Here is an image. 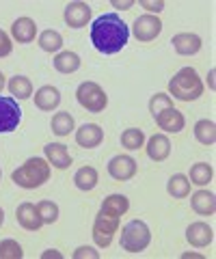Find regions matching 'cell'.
Returning <instances> with one entry per match:
<instances>
[{
    "label": "cell",
    "mask_w": 216,
    "mask_h": 259,
    "mask_svg": "<svg viewBox=\"0 0 216 259\" xmlns=\"http://www.w3.org/2000/svg\"><path fill=\"white\" fill-rule=\"evenodd\" d=\"M151 242V231L143 221H130L121 231V248L127 253H141Z\"/></svg>",
    "instance_id": "5b68a950"
},
{
    "label": "cell",
    "mask_w": 216,
    "mask_h": 259,
    "mask_svg": "<svg viewBox=\"0 0 216 259\" xmlns=\"http://www.w3.org/2000/svg\"><path fill=\"white\" fill-rule=\"evenodd\" d=\"M139 171V164L132 156H115L108 162V175L117 182H127L132 180Z\"/></svg>",
    "instance_id": "9c48e42d"
},
{
    "label": "cell",
    "mask_w": 216,
    "mask_h": 259,
    "mask_svg": "<svg viewBox=\"0 0 216 259\" xmlns=\"http://www.w3.org/2000/svg\"><path fill=\"white\" fill-rule=\"evenodd\" d=\"M104 141V130L95 123H84L76 132V143L84 149H93Z\"/></svg>",
    "instance_id": "9a60e30c"
},
{
    "label": "cell",
    "mask_w": 216,
    "mask_h": 259,
    "mask_svg": "<svg viewBox=\"0 0 216 259\" xmlns=\"http://www.w3.org/2000/svg\"><path fill=\"white\" fill-rule=\"evenodd\" d=\"M3 223H5V212H3V207H0V227H3Z\"/></svg>",
    "instance_id": "ab89813d"
},
{
    "label": "cell",
    "mask_w": 216,
    "mask_h": 259,
    "mask_svg": "<svg viewBox=\"0 0 216 259\" xmlns=\"http://www.w3.org/2000/svg\"><path fill=\"white\" fill-rule=\"evenodd\" d=\"M147 156L154 162H162L171 156V143L164 134H154L147 141Z\"/></svg>",
    "instance_id": "d6986e66"
},
{
    "label": "cell",
    "mask_w": 216,
    "mask_h": 259,
    "mask_svg": "<svg viewBox=\"0 0 216 259\" xmlns=\"http://www.w3.org/2000/svg\"><path fill=\"white\" fill-rule=\"evenodd\" d=\"M82 257H89V259H98L100 253L98 250H93L91 246H80L76 253H74V259H82Z\"/></svg>",
    "instance_id": "836d02e7"
},
{
    "label": "cell",
    "mask_w": 216,
    "mask_h": 259,
    "mask_svg": "<svg viewBox=\"0 0 216 259\" xmlns=\"http://www.w3.org/2000/svg\"><path fill=\"white\" fill-rule=\"evenodd\" d=\"M74 184H76L78 190H84V192L93 190L95 186H98V171H95L93 166H82V168H78L76 175H74Z\"/></svg>",
    "instance_id": "7402d4cb"
},
{
    "label": "cell",
    "mask_w": 216,
    "mask_h": 259,
    "mask_svg": "<svg viewBox=\"0 0 216 259\" xmlns=\"http://www.w3.org/2000/svg\"><path fill=\"white\" fill-rule=\"evenodd\" d=\"M13 50V44H11V37L7 35L5 30H0V59H5V56H9Z\"/></svg>",
    "instance_id": "d6a6232c"
},
{
    "label": "cell",
    "mask_w": 216,
    "mask_h": 259,
    "mask_svg": "<svg viewBox=\"0 0 216 259\" xmlns=\"http://www.w3.org/2000/svg\"><path fill=\"white\" fill-rule=\"evenodd\" d=\"M0 177H3V171H0Z\"/></svg>",
    "instance_id": "60d3db41"
},
{
    "label": "cell",
    "mask_w": 216,
    "mask_h": 259,
    "mask_svg": "<svg viewBox=\"0 0 216 259\" xmlns=\"http://www.w3.org/2000/svg\"><path fill=\"white\" fill-rule=\"evenodd\" d=\"M9 91L15 100H28L33 95V84L26 76H15L9 80Z\"/></svg>",
    "instance_id": "484cf974"
},
{
    "label": "cell",
    "mask_w": 216,
    "mask_h": 259,
    "mask_svg": "<svg viewBox=\"0 0 216 259\" xmlns=\"http://www.w3.org/2000/svg\"><path fill=\"white\" fill-rule=\"evenodd\" d=\"M80 63L82 61H80V56L76 52L65 50V52L57 54V59H54V69L61 71V74H74V71L80 69Z\"/></svg>",
    "instance_id": "44dd1931"
},
{
    "label": "cell",
    "mask_w": 216,
    "mask_h": 259,
    "mask_svg": "<svg viewBox=\"0 0 216 259\" xmlns=\"http://www.w3.org/2000/svg\"><path fill=\"white\" fill-rule=\"evenodd\" d=\"M127 207H130V201H127L125 194H110V197L104 199L100 214L95 216L93 223V240L100 248L110 246V242H113L119 229V221L127 212Z\"/></svg>",
    "instance_id": "7a4b0ae2"
},
{
    "label": "cell",
    "mask_w": 216,
    "mask_h": 259,
    "mask_svg": "<svg viewBox=\"0 0 216 259\" xmlns=\"http://www.w3.org/2000/svg\"><path fill=\"white\" fill-rule=\"evenodd\" d=\"M141 7L143 9H147L149 15H154V13H160L164 9V3L162 0H158V3H149V0H141Z\"/></svg>",
    "instance_id": "e575fe53"
},
{
    "label": "cell",
    "mask_w": 216,
    "mask_h": 259,
    "mask_svg": "<svg viewBox=\"0 0 216 259\" xmlns=\"http://www.w3.org/2000/svg\"><path fill=\"white\" fill-rule=\"evenodd\" d=\"M52 132L57 136H67L71 130H74V117L69 115V112H57V115L52 117Z\"/></svg>",
    "instance_id": "83f0119b"
},
{
    "label": "cell",
    "mask_w": 216,
    "mask_h": 259,
    "mask_svg": "<svg viewBox=\"0 0 216 259\" xmlns=\"http://www.w3.org/2000/svg\"><path fill=\"white\" fill-rule=\"evenodd\" d=\"M132 5H134L132 0H125V3H119V0H113V7H115V9H130Z\"/></svg>",
    "instance_id": "d590c367"
},
{
    "label": "cell",
    "mask_w": 216,
    "mask_h": 259,
    "mask_svg": "<svg viewBox=\"0 0 216 259\" xmlns=\"http://www.w3.org/2000/svg\"><path fill=\"white\" fill-rule=\"evenodd\" d=\"M41 257H44V259H50V257H54V259H61L63 255L59 253V250H54V248H50V250H46V253H44Z\"/></svg>",
    "instance_id": "8d00e7d4"
},
{
    "label": "cell",
    "mask_w": 216,
    "mask_h": 259,
    "mask_svg": "<svg viewBox=\"0 0 216 259\" xmlns=\"http://www.w3.org/2000/svg\"><path fill=\"white\" fill-rule=\"evenodd\" d=\"M61 104V93H59V89L57 87H52V84H46L41 87L39 91L35 93V106L39 110H46V112H50L54 110Z\"/></svg>",
    "instance_id": "e0dca14e"
},
{
    "label": "cell",
    "mask_w": 216,
    "mask_h": 259,
    "mask_svg": "<svg viewBox=\"0 0 216 259\" xmlns=\"http://www.w3.org/2000/svg\"><path fill=\"white\" fill-rule=\"evenodd\" d=\"M173 44V50L182 54V56H193L201 50V37L195 35V32H180V35H175L171 39Z\"/></svg>",
    "instance_id": "5bb4252c"
},
{
    "label": "cell",
    "mask_w": 216,
    "mask_h": 259,
    "mask_svg": "<svg viewBox=\"0 0 216 259\" xmlns=\"http://www.w3.org/2000/svg\"><path fill=\"white\" fill-rule=\"evenodd\" d=\"M37 209H39V216H41L44 225H52L59 221V205L52 203V201H41L37 205Z\"/></svg>",
    "instance_id": "f546056e"
},
{
    "label": "cell",
    "mask_w": 216,
    "mask_h": 259,
    "mask_svg": "<svg viewBox=\"0 0 216 259\" xmlns=\"http://www.w3.org/2000/svg\"><path fill=\"white\" fill-rule=\"evenodd\" d=\"M15 218H18L22 229H26V231H39L41 229V225H44L37 205L28 203V201L26 203H22V205H18V209H15Z\"/></svg>",
    "instance_id": "30bf717a"
},
{
    "label": "cell",
    "mask_w": 216,
    "mask_h": 259,
    "mask_svg": "<svg viewBox=\"0 0 216 259\" xmlns=\"http://www.w3.org/2000/svg\"><path fill=\"white\" fill-rule=\"evenodd\" d=\"M127 37H130V28L117 13H104L91 24V44L102 54L121 52L127 44Z\"/></svg>",
    "instance_id": "6da1fadb"
},
{
    "label": "cell",
    "mask_w": 216,
    "mask_h": 259,
    "mask_svg": "<svg viewBox=\"0 0 216 259\" xmlns=\"http://www.w3.org/2000/svg\"><path fill=\"white\" fill-rule=\"evenodd\" d=\"M91 20V7L87 3H69L65 7V22L71 28H84Z\"/></svg>",
    "instance_id": "4fadbf2b"
},
{
    "label": "cell",
    "mask_w": 216,
    "mask_h": 259,
    "mask_svg": "<svg viewBox=\"0 0 216 259\" xmlns=\"http://www.w3.org/2000/svg\"><path fill=\"white\" fill-rule=\"evenodd\" d=\"M11 35L18 44H30L37 35V24L30 18H18L11 26Z\"/></svg>",
    "instance_id": "ac0fdd59"
},
{
    "label": "cell",
    "mask_w": 216,
    "mask_h": 259,
    "mask_svg": "<svg viewBox=\"0 0 216 259\" xmlns=\"http://www.w3.org/2000/svg\"><path fill=\"white\" fill-rule=\"evenodd\" d=\"M134 37L139 39V41L147 44V41H154V39L162 32V22H160L158 15H141V18L134 20Z\"/></svg>",
    "instance_id": "ba28073f"
},
{
    "label": "cell",
    "mask_w": 216,
    "mask_h": 259,
    "mask_svg": "<svg viewBox=\"0 0 216 259\" xmlns=\"http://www.w3.org/2000/svg\"><path fill=\"white\" fill-rule=\"evenodd\" d=\"M166 190H169V194L173 199H186L188 194H190V182H188V177L186 175H173L169 184H166Z\"/></svg>",
    "instance_id": "d4e9b609"
},
{
    "label": "cell",
    "mask_w": 216,
    "mask_h": 259,
    "mask_svg": "<svg viewBox=\"0 0 216 259\" xmlns=\"http://www.w3.org/2000/svg\"><path fill=\"white\" fill-rule=\"evenodd\" d=\"M39 48H41L44 52H59L63 48V37L59 30H44L41 35H39Z\"/></svg>",
    "instance_id": "4316f807"
},
{
    "label": "cell",
    "mask_w": 216,
    "mask_h": 259,
    "mask_svg": "<svg viewBox=\"0 0 216 259\" xmlns=\"http://www.w3.org/2000/svg\"><path fill=\"white\" fill-rule=\"evenodd\" d=\"M24 250L15 240H3L0 242V259H22Z\"/></svg>",
    "instance_id": "4dcf8cb0"
},
{
    "label": "cell",
    "mask_w": 216,
    "mask_h": 259,
    "mask_svg": "<svg viewBox=\"0 0 216 259\" xmlns=\"http://www.w3.org/2000/svg\"><path fill=\"white\" fill-rule=\"evenodd\" d=\"M169 93L180 102H195L203 95V82L195 67H182L171 78Z\"/></svg>",
    "instance_id": "277c9868"
},
{
    "label": "cell",
    "mask_w": 216,
    "mask_h": 259,
    "mask_svg": "<svg viewBox=\"0 0 216 259\" xmlns=\"http://www.w3.org/2000/svg\"><path fill=\"white\" fill-rule=\"evenodd\" d=\"M190 205H193V209L197 214L212 216L214 209H216V197L212 192H207V190H197L193 197H190Z\"/></svg>",
    "instance_id": "ffe728a7"
},
{
    "label": "cell",
    "mask_w": 216,
    "mask_h": 259,
    "mask_svg": "<svg viewBox=\"0 0 216 259\" xmlns=\"http://www.w3.org/2000/svg\"><path fill=\"white\" fill-rule=\"evenodd\" d=\"M166 108H173V100H171V95H166V93H156L154 97L149 100V112L151 115H160L162 110Z\"/></svg>",
    "instance_id": "1f68e13d"
},
{
    "label": "cell",
    "mask_w": 216,
    "mask_h": 259,
    "mask_svg": "<svg viewBox=\"0 0 216 259\" xmlns=\"http://www.w3.org/2000/svg\"><path fill=\"white\" fill-rule=\"evenodd\" d=\"M46 151V160L50 162V166L54 168H69L71 166V156H69V151L65 145H61V143H50V145H46L44 147Z\"/></svg>",
    "instance_id": "2e32d148"
},
{
    "label": "cell",
    "mask_w": 216,
    "mask_h": 259,
    "mask_svg": "<svg viewBox=\"0 0 216 259\" xmlns=\"http://www.w3.org/2000/svg\"><path fill=\"white\" fill-rule=\"evenodd\" d=\"M195 139L201 145H205V147L214 145L216 143V125H214V121H210V119L197 121L195 123Z\"/></svg>",
    "instance_id": "603a6c76"
},
{
    "label": "cell",
    "mask_w": 216,
    "mask_h": 259,
    "mask_svg": "<svg viewBox=\"0 0 216 259\" xmlns=\"http://www.w3.org/2000/svg\"><path fill=\"white\" fill-rule=\"evenodd\" d=\"M5 89V76H3V71H0V91Z\"/></svg>",
    "instance_id": "74e56055"
},
{
    "label": "cell",
    "mask_w": 216,
    "mask_h": 259,
    "mask_svg": "<svg viewBox=\"0 0 216 259\" xmlns=\"http://www.w3.org/2000/svg\"><path fill=\"white\" fill-rule=\"evenodd\" d=\"M186 240H188L193 246H197V248H205V246L212 244L214 231H212V227L207 225V223L199 221V223L188 225V229H186Z\"/></svg>",
    "instance_id": "7c38bea8"
},
{
    "label": "cell",
    "mask_w": 216,
    "mask_h": 259,
    "mask_svg": "<svg viewBox=\"0 0 216 259\" xmlns=\"http://www.w3.org/2000/svg\"><path fill=\"white\" fill-rule=\"evenodd\" d=\"M13 184H18L20 188H39L50 180V162L46 158H28L22 166H18L11 173Z\"/></svg>",
    "instance_id": "3957f363"
},
{
    "label": "cell",
    "mask_w": 216,
    "mask_h": 259,
    "mask_svg": "<svg viewBox=\"0 0 216 259\" xmlns=\"http://www.w3.org/2000/svg\"><path fill=\"white\" fill-rule=\"evenodd\" d=\"M76 100L84 110L89 112H104L108 104V95L98 82H82L76 91Z\"/></svg>",
    "instance_id": "8992f818"
},
{
    "label": "cell",
    "mask_w": 216,
    "mask_h": 259,
    "mask_svg": "<svg viewBox=\"0 0 216 259\" xmlns=\"http://www.w3.org/2000/svg\"><path fill=\"white\" fill-rule=\"evenodd\" d=\"M22 121V108L15 97L0 95V132H13Z\"/></svg>",
    "instance_id": "52a82bcc"
},
{
    "label": "cell",
    "mask_w": 216,
    "mask_h": 259,
    "mask_svg": "<svg viewBox=\"0 0 216 259\" xmlns=\"http://www.w3.org/2000/svg\"><path fill=\"white\" fill-rule=\"evenodd\" d=\"M143 143H145V134H143V130H139V127H127L121 134V145L130 151L141 149Z\"/></svg>",
    "instance_id": "f1b7e54d"
},
{
    "label": "cell",
    "mask_w": 216,
    "mask_h": 259,
    "mask_svg": "<svg viewBox=\"0 0 216 259\" xmlns=\"http://www.w3.org/2000/svg\"><path fill=\"white\" fill-rule=\"evenodd\" d=\"M210 89H214V69L210 71Z\"/></svg>",
    "instance_id": "f35d334b"
},
{
    "label": "cell",
    "mask_w": 216,
    "mask_h": 259,
    "mask_svg": "<svg viewBox=\"0 0 216 259\" xmlns=\"http://www.w3.org/2000/svg\"><path fill=\"white\" fill-rule=\"evenodd\" d=\"M212 177H214V168H212V164H207V162H197V164L190 166V175H188L190 184L205 186L212 182Z\"/></svg>",
    "instance_id": "cb8c5ba5"
},
{
    "label": "cell",
    "mask_w": 216,
    "mask_h": 259,
    "mask_svg": "<svg viewBox=\"0 0 216 259\" xmlns=\"http://www.w3.org/2000/svg\"><path fill=\"white\" fill-rule=\"evenodd\" d=\"M154 119H156L158 127L164 130V132H169V134H178V132H182V130H184V125H186V119H184V115L175 106L162 110Z\"/></svg>",
    "instance_id": "8fae6325"
}]
</instances>
